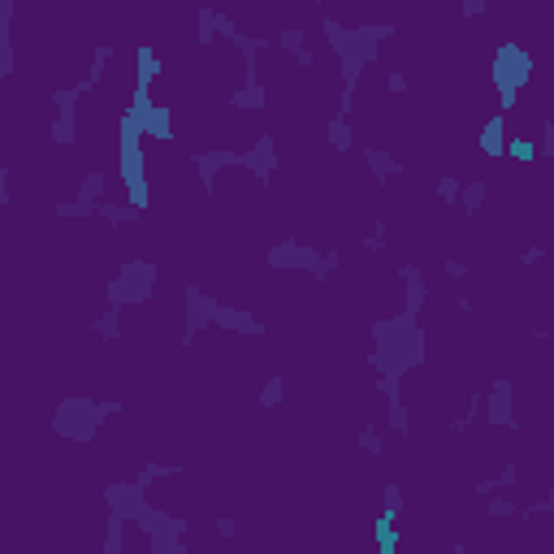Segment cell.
<instances>
[{"instance_id": "obj_1", "label": "cell", "mask_w": 554, "mask_h": 554, "mask_svg": "<svg viewBox=\"0 0 554 554\" xmlns=\"http://www.w3.org/2000/svg\"><path fill=\"white\" fill-rule=\"evenodd\" d=\"M529 69H533V57L519 44H502L498 48V57H494V83H498L502 109H515V95H519V87L529 83Z\"/></svg>"}, {"instance_id": "obj_2", "label": "cell", "mask_w": 554, "mask_h": 554, "mask_svg": "<svg viewBox=\"0 0 554 554\" xmlns=\"http://www.w3.org/2000/svg\"><path fill=\"white\" fill-rule=\"evenodd\" d=\"M152 277H156V264H148V260H130V264L122 269L117 282H109V299H113V307H117V303H134V299H148Z\"/></svg>"}, {"instance_id": "obj_3", "label": "cell", "mask_w": 554, "mask_h": 554, "mask_svg": "<svg viewBox=\"0 0 554 554\" xmlns=\"http://www.w3.org/2000/svg\"><path fill=\"white\" fill-rule=\"evenodd\" d=\"M95 420H100V407L95 403H87V399H69V403H61L57 407V433H65V437H74V442H87L91 437V429H95Z\"/></svg>"}, {"instance_id": "obj_4", "label": "cell", "mask_w": 554, "mask_h": 554, "mask_svg": "<svg viewBox=\"0 0 554 554\" xmlns=\"http://www.w3.org/2000/svg\"><path fill=\"white\" fill-rule=\"evenodd\" d=\"M485 425H502V429H515L519 420L511 416V381H498V386L490 390V399H485Z\"/></svg>"}, {"instance_id": "obj_5", "label": "cell", "mask_w": 554, "mask_h": 554, "mask_svg": "<svg viewBox=\"0 0 554 554\" xmlns=\"http://www.w3.org/2000/svg\"><path fill=\"white\" fill-rule=\"evenodd\" d=\"M399 277H403V286H407V317H416V312L425 307V299H429V286H425V273L416 269V264H403L399 269Z\"/></svg>"}, {"instance_id": "obj_6", "label": "cell", "mask_w": 554, "mask_h": 554, "mask_svg": "<svg viewBox=\"0 0 554 554\" xmlns=\"http://www.w3.org/2000/svg\"><path fill=\"white\" fill-rule=\"evenodd\" d=\"M225 165H238V152H208V156H195V169H199V178H204L208 191H213V182H217V169H225Z\"/></svg>"}, {"instance_id": "obj_7", "label": "cell", "mask_w": 554, "mask_h": 554, "mask_svg": "<svg viewBox=\"0 0 554 554\" xmlns=\"http://www.w3.org/2000/svg\"><path fill=\"white\" fill-rule=\"evenodd\" d=\"M364 156H368V165H372V173H377L381 182H386V178H394V173H403V165H399L390 152H381V148H368Z\"/></svg>"}, {"instance_id": "obj_8", "label": "cell", "mask_w": 554, "mask_h": 554, "mask_svg": "<svg viewBox=\"0 0 554 554\" xmlns=\"http://www.w3.org/2000/svg\"><path fill=\"white\" fill-rule=\"evenodd\" d=\"M502 134H507V130H502V117H494L490 126L481 130V148L490 152V156H502V152H507V138H502Z\"/></svg>"}, {"instance_id": "obj_9", "label": "cell", "mask_w": 554, "mask_h": 554, "mask_svg": "<svg viewBox=\"0 0 554 554\" xmlns=\"http://www.w3.org/2000/svg\"><path fill=\"white\" fill-rule=\"evenodd\" d=\"M234 104H238V109H260V104H264V87L260 83H242L234 91Z\"/></svg>"}, {"instance_id": "obj_10", "label": "cell", "mask_w": 554, "mask_h": 554, "mask_svg": "<svg viewBox=\"0 0 554 554\" xmlns=\"http://www.w3.org/2000/svg\"><path fill=\"white\" fill-rule=\"evenodd\" d=\"M100 217L113 221V225H122V221H134V217H138V208H134V204H100Z\"/></svg>"}, {"instance_id": "obj_11", "label": "cell", "mask_w": 554, "mask_h": 554, "mask_svg": "<svg viewBox=\"0 0 554 554\" xmlns=\"http://www.w3.org/2000/svg\"><path fill=\"white\" fill-rule=\"evenodd\" d=\"M329 143H334L338 152L351 148V122H346V117H334V122H329Z\"/></svg>"}, {"instance_id": "obj_12", "label": "cell", "mask_w": 554, "mask_h": 554, "mask_svg": "<svg viewBox=\"0 0 554 554\" xmlns=\"http://www.w3.org/2000/svg\"><path fill=\"white\" fill-rule=\"evenodd\" d=\"M459 195H464V182L455 178V173H446V178L437 182V199L442 204H459Z\"/></svg>"}, {"instance_id": "obj_13", "label": "cell", "mask_w": 554, "mask_h": 554, "mask_svg": "<svg viewBox=\"0 0 554 554\" xmlns=\"http://www.w3.org/2000/svg\"><path fill=\"white\" fill-rule=\"evenodd\" d=\"M481 199H485V182H468V187H464V195H459V204H464V213H468V217L481 208Z\"/></svg>"}, {"instance_id": "obj_14", "label": "cell", "mask_w": 554, "mask_h": 554, "mask_svg": "<svg viewBox=\"0 0 554 554\" xmlns=\"http://www.w3.org/2000/svg\"><path fill=\"white\" fill-rule=\"evenodd\" d=\"M277 44H282V48H290L295 57H299V52L307 48V44H303V30H295V26H286L282 35H277Z\"/></svg>"}, {"instance_id": "obj_15", "label": "cell", "mask_w": 554, "mask_h": 554, "mask_svg": "<svg viewBox=\"0 0 554 554\" xmlns=\"http://www.w3.org/2000/svg\"><path fill=\"white\" fill-rule=\"evenodd\" d=\"M277 403H282V377H273L269 386L260 390V407H277Z\"/></svg>"}, {"instance_id": "obj_16", "label": "cell", "mask_w": 554, "mask_h": 554, "mask_svg": "<svg viewBox=\"0 0 554 554\" xmlns=\"http://www.w3.org/2000/svg\"><path fill=\"white\" fill-rule=\"evenodd\" d=\"M360 446L368 450V455H381V429H377V425L360 429Z\"/></svg>"}, {"instance_id": "obj_17", "label": "cell", "mask_w": 554, "mask_h": 554, "mask_svg": "<svg viewBox=\"0 0 554 554\" xmlns=\"http://www.w3.org/2000/svg\"><path fill=\"white\" fill-rule=\"evenodd\" d=\"M386 425H390L394 433H407V407H403V403H390V416H386Z\"/></svg>"}, {"instance_id": "obj_18", "label": "cell", "mask_w": 554, "mask_h": 554, "mask_svg": "<svg viewBox=\"0 0 554 554\" xmlns=\"http://www.w3.org/2000/svg\"><path fill=\"white\" fill-rule=\"evenodd\" d=\"M95 329H100L104 338H117V307H113V312H104V317L95 321Z\"/></svg>"}, {"instance_id": "obj_19", "label": "cell", "mask_w": 554, "mask_h": 554, "mask_svg": "<svg viewBox=\"0 0 554 554\" xmlns=\"http://www.w3.org/2000/svg\"><path fill=\"white\" fill-rule=\"evenodd\" d=\"M490 515H515V502L511 498H490V507H485Z\"/></svg>"}, {"instance_id": "obj_20", "label": "cell", "mask_w": 554, "mask_h": 554, "mask_svg": "<svg viewBox=\"0 0 554 554\" xmlns=\"http://www.w3.org/2000/svg\"><path fill=\"white\" fill-rule=\"evenodd\" d=\"M541 156H554V122H541Z\"/></svg>"}, {"instance_id": "obj_21", "label": "cell", "mask_w": 554, "mask_h": 554, "mask_svg": "<svg viewBox=\"0 0 554 554\" xmlns=\"http://www.w3.org/2000/svg\"><path fill=\"white\" fill-rule=\"evenodd\" d=\"M442 269H446L450 277H468V264H464V260H455V256H446V264H442Z\"/></svg>"}, {"instance_id": "obj_22", "label": "cell", "mask_w": 554, "mask_h": 554, "mask_svg": "<svg viewBox=\"0 0 554 554\" xmlns=\"http://www.w3.org/2000/svg\"><path fill=\"white\" fill-rule=\"evenodd\" d=\"M95 407H100V420H104V416H117V411H122V403H117V399H109V403H95Z\"/></svg>"}, {"instance_id": "obj_23", "label": "cell", "mask_w": 554, "mask_h": 554, "mask_svg": "<svg viewBox=\"0 0 554 554\" xmlns=\"http://www.w3.org/2000/svg\"><path fill=\"white\" fill-rule=\"evenodd\" d=\"M541 256H546V247H529V252H524V256H519V264H537V260H541Z\"/></svg>"}, {"instance_id": "obj_24", "label": "cell", "mask_w": 554, "mask_h": 554, "mask_svg": "<svg viewBox=\"0 0 554 554\" xmlns=\"http://www.w3.org/2000/svg\"><path fill=\"white\" fill-rule=\"evenodd\" d=\"M390 91H394V95L407 91V74H399V69H394V74H390Z\"/></svg>"}, {"instance_id": "obj_25", "label": "cell", "mask_w": 554, "mask_h": 554, "mask_svg": "<svg viewBox=\"0 0 554 554\" xmlns=\"http://www.w3.org/2000/svg\"><path fill=\"white\" fill-rule=\"evenodd\" d=\"M217 533H221V537H234L238 524H234V519H217Z\"/></svg>"}]
</instances>
